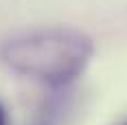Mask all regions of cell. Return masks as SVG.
Masks as SVG:
<instances>
[{
    "instance_id": "1",
    "label": "cell",
    "mask_w": 127,
    "mask_h": 125,
    "mask_svg": "<svg viewBox=\"0 0 127 125\" xmlns=\"http://www.w3.org/2000/svg\"><path fill=\"white\" fill-rule=\"evenodd\" d=\"M92 57L94 40L75 26H39L0 44V62L11 73L51 86L79 79Z\"/></svg>"
},
{
    "instance_id": "2",
    "label": "cell",
    "mask_w": 127,
    "mask_h": 125,
    "mask_svg": "<svg viewBox=\"0 0 127 125\" xmlns=\"http://www.w3.org/2000/svg\"><path fill=\"white\" fill-rule=\"evenodd\" d=\"M0 125H9V112L2 103H0Z\"/></svg>"
},
{
    "instance_id": "3",
    "label": "cell",
    "mask_w": 127,
    "mask_h": 125,
    "mask_svg": "<svg viewBox=\"0 0 127 125\" xmlns=\"http://www.w3.org/2000/svg\"><path fill=\"white\" fill-rule=\"evenodd\" d=\"M123 125H127V121H125V123H123Z\"/></svg>"
}]
</instances>
